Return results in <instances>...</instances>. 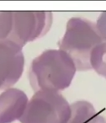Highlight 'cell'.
<instances>
[{
	"label": "cell",
	"instance_id": "obj_1",
	"mask_svg": "<svg viewBox=\"0 0 106 123\" xmlns=\"http://www.w3.org/2000/svg\"><path fill=\"white\" fill-rule=\"evenodd\" d=\"M22 69L23 56L19 46L11 41H0V89L14 84Z\"/></svg>",
	"mask_w": 106,
	"mask_h": 123
},
{
	"label": "cell",
	"instance_id": "obj_2",
	"mask_svg": "<svg viewBox=\"0 0 106 123\" xmlns=\"http://www.w3.org/2000/svg\"><path fill=\"white\" fill-rule=\"evenodd\" d=\"M57 102H43L41 94L39 92L29 103L27 111L24 114L23 118L20 119L21 121L23 123H64V121L67 122L68 116H59L56 114L59 111L69 109V106L67 105L59 109L54 108L53 106L55 105Z\"/></svg>",
	"mask_w": 106,
	"mask_h": 123
},
{
	"label": "cell",
	"instance_id": "obj_3",
	"mask_svg": "<svg viewBox=\"0 0 106 123\" xmlns=\"http://www.w3.org/2000/svg\"><path fill=\"white\" fill-rule=\"evenodd\" d=\"M92 54L94 68L101 75L106 76V43L96 46Z\"/></svg>",
	"mask_w": 106,
	"mask_h": 123
}]
</instances>
